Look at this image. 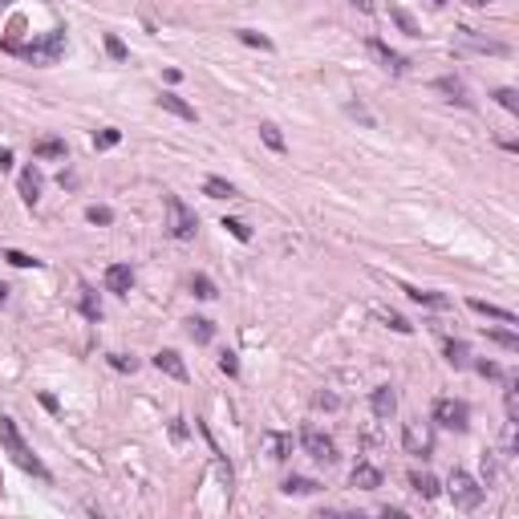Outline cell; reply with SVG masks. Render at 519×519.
Listing matches in <instances>:
<instances>
[{"instance_id":"obj_1","label":"cell","mask_w":519,"mask_h":519,"mask_svg":"<svg viewBox=\"0 0 519 519\" xmlns=\"http://www.w3.org/2000/svg\"><path fill=\"white\" fill-rule=\"evenodd\" d=\"M0 446L13 454V463L20 470H29V475H37V479H49V470H45V463L37 458V454L29 451V442L20 438V430H16V422L13 418H0Z\"/></svg>"},{"instance_id":"obj_2","label":"cell","mask_w":519,"mask_h":519,"mask_svg":"<svg viewBox=\"0 0 519 519\" xmlns=\"http://www.w3.org/2000/svg\"><path fill=\"white\" fill-rule=\"evenodd\" d=\"M162 207H166V236L171 240H191L199 219H195V211L178 199V195H162Z\"/></svg>"},{"instance_id":"obj_3","label":"cell","mask_w":519,"mask_h":519,"mask_svg":"<svg viewBox=\"0 0 519 519\" xmlns=\"http://www.w3.org/2000/svg\"><path fill=\"white\" fill-rule=\"evenodd\" d=\"M61 53H65V29H49L45 37H37V41H29L20 49V57L32 65H53Z\"/></svg>"},{"instance_id":"obj_4","label":"cell","mask_w":519,"mask_h":519,"mask_svg":"<svg viewBox=\"0 0 519 519\" xmlns=\"http://www.w3.org/2000/svg\"><path fill=\"white\" fill-rule=\"evenodd\" d=\"M446 495H451V503L458 507V511H475V507L483 503V487L475 483L467 470H454L451 483H446Z\"/></svg>"},{"instance_id":"obj_5","label":"cell","mask_w":519,"mask_h":519,"mask_svg":"<svg viewBox=\"0 0 519 519\" xmlns=\"http://www.w3.org/2000/svg\"><path fill=\"white\" fill-rule=\"evenodd\" d=\"M434 422L442 426V430H467L470 405L458 402V398H438L434 402Z\"/></svg>"},{"instance_id":"obj_6","label":"cell","mask_w":519,"mask_h":519,"mask_svg":"<svg viewBox=\"0 0 519 519\" xmlns=\"http://www.w3.org/2000/svg\"><path fill=\"white\" fill-rule=\"evenodd\" d=\"M300 446H305V454H312L317 463H337V442L324 434V430H317V426H308L305 434H300Z\"/></svg>"},{"instance_id":"obj_7","label":"cell","mask_w":519,"mask_h":519,"mask_svg":"<svg viewBox=\"0 0 519 519\" xmlns=\"http://www.w3.org/2000/svg\"><path fill=\"white\" fill-rule=\"evenodd\" d=\"M402 446H405V454H414V458H430V451H434V434H430V426H422V422H405Z\"/></svg>"},{"instance_id":"obj_8","label":"cell","mask_w":519,"mask_h":519,"mask_svg":"<svg viewBox=\"0 0 519 519\" xmlns=\"http://www.w3.org/2000/svg\"><path fill=\"white\" fill-rule=\"evenodd\" d=\"M454 49H470V53H491V57H507V45L503 41H491L475 29H458L454 32Z\"/></svg>"},{"instance_id":"obj_9","label":"cell","mask_w":519,"mask_h":519,"mask_svg":"<svg viewBox=\"0 0 519 519\" xmlns=\"http://www.w3.org/2000/svg\"><path fill=\"white\" fill-rule=\"evenodd\" d=\"M365 49H370L373 61L381 65V69H389V73H405V69H410V61H405L402 53H398V49H389L386 41H377V37H373V41H370Z\"/></svg>"},{"instance_id":"obj_10","label":"cell","mask_w":519,"mask_h":519,"mask_svg":"<svg viewBox=\"0 0 519 519\" xmlns=\"http://www.w3.org/2000/svg\"><path fill=\"white\" fill-rule=\"evenodd\" d=\"M130 288H134V268H130V264H110V268H106V292L126 296Z\"/></svg>"},{"instance_id":"obj_11","label":"cell","mask_w":519,"mask_h":519,"mask_svg":"<svg viewBox=\"0 0 519 519\" xmlns=\"http://www.w3.org/2000/svg\"><path fill=\"white\" fill-rule=\"evenodd\" d=\"M154 370L166 373V377H175V381H187V365H183V357H178L175 349H162V353H154Z\"/></svg>"},{"instance_id":"obj_12","label":"cell","mask_w":519,"mask_h":519,"mask_svg":"<svg viewBox=\"0 0 519 519\" xmlns=\"http://www.w3.org/2000/svg\"><path fill=\"white\" fill-rule=\"evenodd\" d=\"M349 483H353L357 491H377V487H381V470L373 467V463H357L353 475H349Z\"/></svg>"},{"instance_id":"obj_13","label":"cell","mask_w":519,"mask_h":519,"mask_svg":"<svg viewBox=\"0 0 519 519\" xmlns=\"http://www.w3.org/2000/svg\"><path fill=\"white\" fill-rule=\"evenodd\" d=\"M370 405H373V414H377V418H389V414L398 410V393H393V386H377L370 393Z\"/></svg>"},{"instance_id":"obj_14","label":"cell","mask_w":519,"mask_h":519,"mask_svg":"<svg viewBox=\"0 0 519 519\" xmlns=\"http://www.w3.org/2000/svg\"><path fill=\"white\" fill-rule=\"evenodd\" d=\"M20 199H25L29 207H37V199H41V171H37V166H25V171H20Z\"/></svg>"},{"instance_id":"obj_15","label":"cell","mask_w":519,"mask_h":519,"mask_svg":"<svg viewBox=\"0 0 519 519\" xmlns=\"http://www.w3.org/2000/svg\"><path fill=\"white\" fill-rule=\"evenodd\" d=\"M434 85L442 90V94H451L454 102H458V106H467V110H475V97L467 94V85H463V78H438Z\"/></svg>"},{"instance_id":"obj_16","label":"cell","mask_w":519,"mask_h":519,"mask_svg":"<svg viewBox=\"0 0 519 519\" xmlns=\"http://www.w3.org/2000/svg\"><path fill=\"white\" fill-rule=\"evenodd\" d=\"M264 451H268V458L272 463H284L292 454V438H284V434H264Z\"/></svg>"},{"instance_id":"obj_17","label":"cell","mask_w":519,"mask_h":519,"mask_svg":"<svg viewBox=\"0 0 519 519\" xmlns=\"http://www.w3.org/2000/svg\"><path fill=\"white\" fill-rule=\"evenodd\" d=\"M410 487L418 491L422 499H434L438 495V479L430 475V470H410Z\"/></svg>"},{"instance_id":"obj_18","label":"cell","mask_w":519,"mask_h":519,"mask_svg":"<svg viewBox=\"0 0 519 519\" xmlns=\"http://www.w3.org/2000/svg\"><path fill=\"white\" fill-rule=\"evenodd\" d=\"M159 106H162L166 114L183 118V122H195V110H191V106H187V102H183L178 94H162V97H159Z\"/></svg>"},{"instance_id":"obj_19","label":"cell","mask_w":519,"mask_h":519,"mask_svg":"<svg viewBox=\"0 0 519 519\" xmlns=\"http://www.w3.org/2000/svg\"><path fill=\"white\" fill-rule=\"evenodd\" d=\"M475 312H483V317H495V321H503V324H515L519 317L511 312V308H499V305H487V300H467Z\"/></svg>"},{"instance_id":"obj_20","label":"cell","mask_w":519,"mask_h":519,"mask_svg":"<svg viewBox=\"0 0 519 519\" xmlns=\"http://www.w3.org/2000/svg\"><path fill=\"white\" fill-rule=\"evenodd\" d=\"M389 20L398 25V29L405 32V37H422V29H418V20L405 13V8H398V4H389Z\"/></svg>"},{"instance_id":"obj_21","label":"cell","mask_w":519,"mask_h":519,"mask_svg":"<svg viewBox=\"0 0 519 519\" xmlns=\"http://www.w3.org/2000/svg\"><path fill=\"white\" fill-rule=\"evenodd\" d=\"M260 138H264V146L276 150V154H284V150H288V146H284V134H280L276 122H264V126H260Z\"/></svg>"},{"instance_id":"obj_22","label":"cell","mask_w":519,"mask_h":519,"mask_svg":"<svg viewBox=\"0 0 519 519\" xmlns=\"http://www.w3.org/2000/svg\"><path fill=\"white\" fill-rule=\"evenodd\" d=\"M32 154L37 159H65V142L61 138H41V142L32 146Z\"/></svg>"},{"instance_id":"obj_23","label":"cell","mask_w":519,"mask_h":519,"mask_svg":"<svg viewBox=\"0 0 519 519\" xmlns=\"http://www.w3.org/2000/svg\"><path fill=\"white\" fill-rule=\"evenodd\" d=\"M317 491H321V483H312V479H300V475L284 479V495H317Z\"/></svg>"},{"instance_id":"obj_24","label":"cell","mask_w":519,"mask_h":519,"mask_svg":"<svg viewBox=\"0 0 519 519\" xmlns=\"http://www.w3.org/2000/svg\"><path fill=\"white\" fill-rule=\"evenodd\" d=\"M187 333H191V341L207 345V341L215 337V324H211V321H203V317H195V321H187Z\"/></svg>"},{"instance_id":"obj_25","label":"cell","mask_w":519,"mask_h":519,"mask_svg":"<svg viewBox=\"0 0 519 519\" xmlns=\"http://www.w3.org/2000/svg\"><path fill=\"white\" fill-rule=\"evenodd\" d=\"M410 292V300H418V305H430V308H451L446 296H438V292H426V288H405Z\"/></svg>"},{"instance_id":"obj_26","label":"cell","mask_w":519,"mask_h":519,"mask_svg":"<svg viewBox=\"0 0 519 519\" xmlns=\"http://www.w3.org/2000/svg\"><path fill=\"white\" fill-rule=\"evenodd\" d=\"M81 312H85L90 321H102V300H97L94 288H81Z\"/></svg>"},{"instance_id":"obj_27","label":"cell","mask_w":519,"mask_h":519,"mask_svg":"<svg viewBox=\"0 0 519 519\" xmlns=\"http://www.w3.org/2000/svg\"><path fill=\"white\" fill-rule=\"evenodd\" d=\"M203 191H207L211 199H231V195H236V187H231L227 178H215V175H211L207 183H203Z\"/></svg>"},{"instance_id":"obj_28","label":"cell","mask_w":519,"mask_h":519,"mask_svg":"<svg viewBox=\"0 0 519 519\" xmlns=\"http://www.w3.org/2000/svg\"><path fill=\"white\" fill-rule=\"evenodd\" d=\"M446 361H451L454 370H463V365H467V361H470L467 345H463V341H446Z\"/></svg>"},{"instance_id":"obj_29","label":"cell","mask_w":519,"mask_h":519,"mask_svg":"<svg viewBox=\"0 0 519 519\" xmlns=\"http://www.w3.org/2000/svg\"><path fill=\"white\" fill-rule=\"evenodd\" d=\"M191 292L199 296V300H215L219 292H215V284H211L207 276H191Z\"/></svg>"},{"instance_id":"obj_30","label":"cell","mask_w":519,"mask_h":519,"mask_svg":"<svg viewBox=\"0 0 519 519\" xmlns=\"http://www.w3.org/2000/svg\"><path fill=\"white\" fill-rule=\"evenodd\" d=\"M377 317H381V321H386L389 329H398V333H410V329H414V324L405 321L402 312H389V308H377Z\"/></svg>"},{"instance_id":"obj_31","label":"cell","mask_w":519,"mask_h":519,"mask_svg":"<svg viewBox=\"0 0 519 519\" xmlns=\"http://www.w3.org/2000/svg\"><path fill=\"white\" fill-rule=\"evenodd\" d=\"M118 142H122V130H102V134H94V146H97V150H110V146H118Z\"/></svg>"},{"instance_id":"obj_32","label":"cell","mask_w":519,"mask_h":519,"mask_svg":"<svg viewBox=\"0 0 519 519\" xmlns=\"http://www.w3.org/2000/svg\"><path fill=\"white\" fill-rule=\"evenodd\" d=\"M85 219H90V224H97V227H106V224H114V211L102 207V203H94V207L85 211Z\"/></svg>"},{"instance_id":"obj_33","label":"cell","mask_w":519,"mask_h":519,"mask_svg":"<svg viewBox=\"0 0 519 519\" xmlns=\"http://www.w3.org/2000/svg\"><path fill=\"white\" fill-rule=\"evenodd\" d=\"M495 102H499L507 114H519V94L515 90H495Z\"/></svg>"},{"instance_id":"obj_34","label":"cell","mask_w":519,"mask_h":519,"mask_svg":"<svg viewBox=\"0 0 519 519\" xmlns=\"http://www.w3.org/2000/svg\"><path fill=\"white\" fill-rule=\"evenodd\" d=\"M4 260H8L13 268H37V264H41V260L25 256V252H16V248H8V252H4Z\"/></svg>"},{"instance_id":"obj_35","label":"cell","mask_w":519,"mask_h":519,"mask_svg":"<svg viewBox=\"0 0 519 519\" xmlns=\"http://www.w3.org/2000/svg\"><path fill=\"white\" fill-rule=\"evenodd\" d=\"M487 341H495V345H503V349H519V337L515 333H503V329H491Z\"/></svg>"},{"instance_id":"obj_36","label":"cell","mask_w":519,"mask_h":519,"mask_svg":"<svg viewBox=\"0 0 519 519\" xmlns=\"http://www.w3.org/2000/svg\"><path fill=\"white\" fill-rule=\"evenodd\" d=\"M224 227H227V231H231V236H236L240 243H248V240H252V227L243 224V219H224Z\"/></svg>"},{"instance_id":"obj_37","label":"cell","mask_w":519,"mask_h":519,"mask_svg":"<svg viewBox=\"0 0 519 519\" xmlns=\"http://www.w3.org/2000/svg\"><path fill=\"white\" fill-rule=\"evenodd\" d=\"M240 41H243V45H256V49H272L268 37H260V32H252V29H240Z\"/></svg>"},{"instance_id":"obj_38","label":"cell","mask_w":519,"mask_h":519,"mask_svg":"<svg viewBox=\"0 0 519 519\" xmlns=\"http://www.w3.org/2000/svg\"><path fill=\"white\" fill-rule=\"evenodd\" d=\"M110 365H114V370H122V373H134V370H138V361H134V357H126V353H110Z\"/></svg>"},{"instance_id":"obj_39","label":"cell","mask_w":519,"mask_h":519,"mask_svg":"<svg viewBox=\"0 0 519 519\" xmlns=\"http://www.w3.org/2000/svg\"><path fill=\"white\" fill-rule=\"evenodd\" d=\"M106 53H110L114 61H126V45H122V41H118L114 32H110V37H106Z\"/></svg>"},{"instance_id":"obj_40","label":"cell","mask_w":519,"mask_h":519,"mask_svg":"<svg viewBox=\"0 0 519 519\" xmlns=\"http://www.w3.org/2000/svg\"><path fill=\"white\" fill-rule=\"evenodd\" d=\"M219 370H224L227 377H231V373H240V361H236V353H224V357H219Z\"/></svg>"},{"instance_id":"obj_41","label":"cell","mask_w":519,"mask_h":519,"mask_svg":"<svg viewBox=\"0 0 519 519\" xmlns=\"http://www.w3.org/2000/svg\"><path fill=\"white\" fill-rule=\"evenodd\" d=\"M479 373H483V377H503V370L495 365V361H483V365H479Z\"/></svg>"},{"instance_id":"obj_42","label":"cell","mask_w":519,"mask_h":519,"mask_svg":"<svg viewBox=\"0 0 519 519\" xmlns=\"http://www.w3.org/2000/svg\"><path fill=\"white\" fill-rule=\"evenodd\" d=\"M57 183H61V187H78V171H61Z\"/></svg>"},{"instance_id":"obj_43","label":"cell","mask_w":519,"mask_h":519,"mask_svg":"<svg viewBox=\"0 0 519 519\" xmlns=\"http://www.w3.org/2000/svg\"><path fill=\"white\" fill-rule=\"evenodd\" d=\"M0 171H13V150L8 146H0Z\"/></svg>"},{"instance_id":"obj_44","label":"cell","mask_w":519,"mask_h":519,"mask_svg":"<svg viewBox=\"0 0 519 519\" xmlns=\"http://www.w3.org/2000/svg\"><path fill=\"white\" fill-rule=\"evenodd\" d=\"M171 434H175V438H187V426H183V418L171 422Z\"/></svg>"},{"instance_id":"obj_45","label":"cell","mask_w":519,"mask_h":519,"mask_svg":"<svg viewBox=\"0 0 519 519\" xmlns=\"http://www.w3.org/2000/svg\"><path fill=\"white\" fill-rule=\"evenodd\" d=\"M353 8H361V13H373V0H349Z\"/></svg>"},{"instance_id":"obj_46","label":"cell","mask_w":519,"mask_h":519,"mask_svg":"<svg viewBox=\"0 0 519 519\" xmlns=\"http://www.w3.org/2000/svg\"><path fill=\"white\" fill-rule=\"evenodd\" d=\"M463 4H467V8H487L491 0H463Z\"/></svg>"},{"instance_id":"obj_47","label":"cell","mask_w":519,"mask_h":519,"mask_svg":"<svg viewBox=\"0 0 519 519\" xmlns=\"http://www.w3.org/2000/svg\"><path fill=\"white\" fill-rule=\"evenodd\" d=\"M4 300H8V288H4V284H0V305H4Z\"/></svg>"},{"instance_id":"obj_48","label":"cell","mask_w":519,"mask_h":519,"mask_svg":"<svg viewBox=\"0 0 519 519\" xmlns=\"http://www.w3.org/2000/svg\"><path fill=\"white\" fill-rule=\"evenodd\" d=\"M426 4H430V8H442V4H446V0H426Z\"/></svg>"},{"instance_id":"obj_49","label":"cell","mask_w":519,"mask_h":519,"mask_svg":"<svg viewBox=\"0 0 519 519\" xmlns=\"http://www.w3.org/2000/svg\"><path fill=\"white\" fill-rule=\"evenodd\" d=\"M0 4H13V0H0Z\"/></svg>"}]
</instances>
